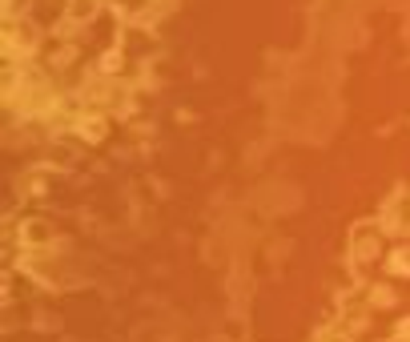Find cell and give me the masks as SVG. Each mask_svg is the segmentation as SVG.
<instances>
[{
	"mask_svg": "<svg viewBox=\"0 0 410 342\" xmlns=\"http://www.w3.org/2000/svg\"><path fill=\"white\" fill-rule=\"evenodd\" d=\"M374 258H378V226L358 222L354 226V262L366 266V262H374Z\"/></svg>",
	"mask_w": 410,
	"mask_h": 342,
	"instance_id": "1",
	"label": "cell"
},
{
	"mask_svg": "<svg viewBox=\"0 0 410 342\" xmlns=\"http://www.w3.org/2000/svg\"><path fill=\"white\" fill-rule=\"evenodd\" d=\"M93 17H97V0H65V20L89 24Z\"/></svg>",
	"mask_w": 410,
	"mask_h": 342,
	"instance_id": "2",
	"label": "cell"
},
{
	"mask_svg": "<svg viewBox=\"0 0 410 342\" xmlns=\"http://www.w3.org/2000/svg\"><path fill=\"white\" fill-rule=\"evenodd\" d=\"M105 129H109V125H105V117H81V121H77V133H81L85 141H101Z\"/></svg>",
	"mask_w": 410,
	"mask_h": 342,
	"instance_id": "3",
	"label": "cell"
},
{
	"mask_svg": "<svg viewBox=\"0 0 410 342\" xmlns=\"http://www.w3.org/2000/svg\"><path fill=\"white\" fill-rule=\"evenodd\" d=\"M45 238H49V229L41 226V222H29V226H24V242H45Z\"/></svg>",
	"mask_w": 410,
	"mask_h": 342,
	"instance_id": "4",
	"label": "cell"
},
{
	"mask_svg": "<svg viewBox=\"0 0 410 342\" xmlns=\"http://www.w3.org/2000/svg\"><path fill=\"white\" fill-rule=\"evenodd\" d=\"M390 270H394V274H410V254H407V250H398V254L390 258Z\"/></svg>",
	"mask_w": 410,
	"mask_h": 342,
	"instance_id": "5",
	"label": "cell"
},
{
	"mask_svg": "<svg viewBox=\"0 0 410 342\" xmlns=\"http://www.w3.org/2000/svg\"><path fill=\"white\" fill-rule=\"evenodd\" d=\"M113 4L121 8V13H125V17H137V13L145 8V0H113Z\"/></svg>",
	"mask_w": 410,
	"mask_h": 342,
	"instance_id": "6",
	"label": "cell"
},
{
	"mask_svg": "<svg viewBox=\"0 0 410 342\" xmlns=\"http://www.w3.org/2000/svg\"><path fill=\"white\" fill-rule=\"evenodd\" d=\"M101 69H105V73H117V69H121V52H105V61H101Z\"/></svg>",
	"mask_w": 410,
	"mask_h": 342,
	"instance_id": "7",
	"label": "cell"
},
{
	"mask_svg": "<svg viewBox=\"0 0 410 342\" xmlns=\"http://www.w3.org/2000/svg\"><path fill=\"white\" fill-rule=\"evenodd\" d=\"M398 339H410V318H402V322H398Z\"/></svg>",
	"mask_w": 410,
	"mask_h": 342,
	"instance_id": "8",
	"label": "cell"
}]
</instances>
